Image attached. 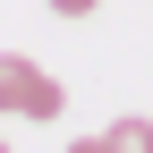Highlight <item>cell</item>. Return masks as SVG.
Here are the masks:
<instances>
[{
  "label": "cell",
  "mask_w": 153,
  "mask_h": 153,
  "mask_svg": "<svg viewBox=\"0 0 153 153\" xmlns=\"http://www.w3.org/2000/svg\"><path fill=\"white\" fill-rule=\"evenodd\" d=\"M0 111H9V119H60L68 94H60V76H43L26 51H0Z\"/></svg>",
  "instance_id": "1"
},
{
  "label": "cell",
  "mask_w": 153,
  "mask_h": 153,
  "mask_svg": "<svg viewBox=\"0 0 153 153\" xmlns=\"http://www.w3.org/2000/svg\"><path fill=\"white\" fill-rule=\"evenodd\" d=\"M102 153H153V119H119V128H102Z\"/></svg>",
  "instance_id": "2"
},
{
  "label": "cell",
  "mask_w": 153,
  "mask_h": 153,
  "mask_svg": "<svg viewBox=\"0 0 153 153\" xmlns=\"http://www.w3.org/2000/svg\"><path fill=\"white\" fill-rule=\"evenodd\" d=\"M51 9H60V17H94L102 0H51Z\"/></svg>",
  "instance_id": "3"
}]
</instances>
